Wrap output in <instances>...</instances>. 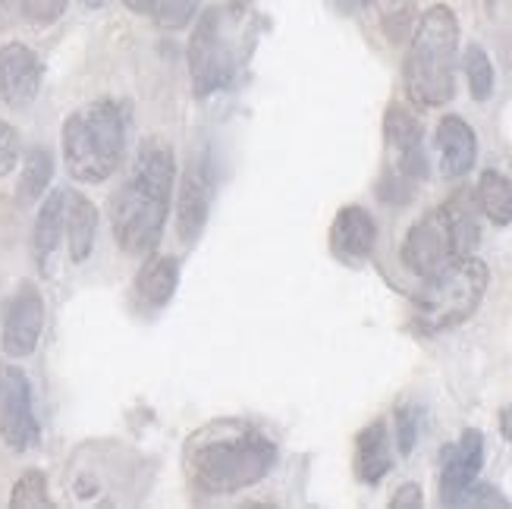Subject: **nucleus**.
I'll use <instances>...</instances> for the list:
<instances>
[{
	"mask_svg": "<svg viewBox=\"0 0 512 509\" xmlns=\"http://www.w3.org/2000/svg\"><path fill=\"white\" fill-rule=\"evenodd\" d=\"M183 462L198 494L227 497L271 475L277 444L239 418H217L186 440Z\"/></svg>",
	"mask_w": 512,
	"mask_h": 509,
	"instance_id": "obj_1",
	"label": "nucleus"
},
{
	"mask_svg": "<svg viewBox=\"0 0 512 509\" xmlns=\"http://www.w3.org/2000/svg\"><path fill=\"white\" fill-rule=\"evenodd\" d=\"M173 151L161 139H148L139 148L132 176L114 198V236L129 255H148L161 242L170 192H173Z\"/></svg>",
	"mask_w": 512,
	"mask_h": 509,
	"instance_id": "obj_2",
	"label": "nucleus"
},
{
	"mask_svg": "<svg viewBox=\"0 0 512 509\" xmlns=\"http://www.w3.org/2000/svg\"><path fill=\"white\" fill-rule=\"evenodd\" d=\"M255 44V16L242 0L211 7L189 41V73L198 98L230 88Z\"/></svg>",
	"mask_w": 512,
	"mask_h": 509,
	"instance_id": "obj_3",
	"label": "nucleus"
},
{
	"mask_svg": "<svg viewBox=\"0 0 512 509\" xmlns=\"http://www.w3.org/2000/svg\"><path fill=\"white\" fill-rule=\"evenodd\" d=\"M459 19L450 7L434 4L418 19L403 66L406 92L421 107H440L456 95Z\"/></svg>",
	"mask_w": 512,
	"mask_h": 509,
	"instance_id": "obj_4",
	"label": "nucleus"
},
{
	"mask_svg": "<svg viewBox=\"0 0 512 509\" xmlns=\"http://www.w3.org/2000/svg\"><path fill=\"white\" fill-rule=\"evenodd\" d=\"M478 242H481V227H478L475 198L462 189L447 205L428 211L418 224H412L403 242V264L425 280L443 271L447 264L475 255Z\"/></svg>",
	"mask_w": 512,
	"mask_h": 509,
	"instance_id": "obj_5",
	"label": "nucleus"
},
{
	"mask_svg": "<svg viewBox=\"0 0 512 509\" xmlns=\"http://www.w3.org/2000/svg\"><path fill=\"white\" fill-rule=\"evenodd\" d=\"M126 120L114 101H92L63 123V161L73 180L104 183L123 164Z\"/></svg>",
	"mask_w": 512,
	"mask_h": 509,
	"instance_id": "obj_6",
	"label": "nucleus"
},
{
	"mask_svg": "<svg viewBox=\"0 0 512 509\" xmlns=\"http://www.w3.org/2000/svg\"><path fill=\"white\" fill-rule=\"evenodd\" d=\"M487 264L475 255L447 264L443 271L425 277V286L415 296V324L425 334H440L469 321L487 293Z\"/></svg>",
	"mask_w": 512,
	"mask_h": 509,
	"instance_id": "obj_7",
	"label": "nucleus"
},
{
	"mask_svg": "<svg viewBox=\"0 0 512 509\" xmlns=\"http://www.w3.org/2000/svg\"><path fill=\"white\" fill-rule=\"evenodd\" d=\"M384 139H387V170L381 180V198L393 205H406L415 195V186L428 180V154H425V132L418 117L403 104H390L384 117Z\"/></svg>",
	"mask_w": 512,
	"mask_h": 509,
	"instance_id": "obj_8",
	"label": "nucleus"
},
{
	"mask_svg": "<svg viewBox=\"0 0 512 509\" xmlns=\"http://www.w3.org/2000/svg\"><path fill=\"white\" fill-rule=\"evenodd\" d=\"M0 437L16 453L32 450L41 440V428L32 409V384L26 371L16 365L0 368Z\"/></svg>",
	"mask_w": 512,
	"mask_h": 509,
	"instance_id": "obj_9",
	"label": "nucleus"
},
{
	"mask_svg": "<svg viewBox=\"0 0 512 509\" xmlns=\"http://www.w3.org/2000/svg\"><path fill=\"white\" fill-rule=\"evenodd\" d=\"M484 466V434L478 428L462 431V437L453 447L443 450L440 466V503L456 506L465 488L478 481V472Z\"/></svg>",
	"mask_w": 512,
	"mask_h": 509,
	"instance_id": "obj_10",
	"label": "nucleus"
},
{
	"mask_svg": "<svg viewBox=\"0 0 512 509\" xmlns=\"http://www.w3.org/2000/svg\"><path fill=\"white\" fill-rule=\"evenodd\" d=\"M41 88V60L32 48L10 41L0 48V104L19 110L29 107Z\"/></svg>",
	"mask_w": 512,
	"mask_h": 509,
	"instance_id": "obj_11",
	"label": "nucleus"
},
{
	"mask_svg": "<svg viewBox=\"0 0 512 509\" xmlns=\"http://www.w3.org/2000/svg\"><path fill=\"white\" fill-rule=\"evenodd\" d=\"M44 327V302L35 286H22L13 296L4 321V352L10 359H26L35 352Z\"/></svg>",
	"mask_w": 512,
	"mask_h": 509,
	"instance_id": "obj_12",
	"label": "nucleus"
},
{
	"mask_svg": "<svg viewBox=\"0 0 512 509\" xmlns=\"http://www.w3.org/2000/svg\"><path fill=\"white\" fill-rule=\"evenodd\" d=\"M377 242V224L374 217L362 205H346L340 208L337 220L330 227V249L340 261L346 264H359L371 258Z\"/></svg>",
	"mask_w": 512,
	"mask_h": 509,
	"instance_id": "obj_13",
	"label": "nucleus"
},
{
	"mask_svg": "<svg viewBox=\"0 0 512 509\" xmlns=\"http://www.w3.org/2000/svg\"><path fill=\"white\" fill-rule=\"evenodd\" d=\"M211 192H214V186H211L208 164L189 167V173L183 176V189H180V217H176V230H180V239L186 246H192L208 224Z\"/></svg>",
	"mask_w": 512,
	"mask_h": 509,
	"instance_id": "obj_14",
	"label": "nucleus"
},
{
	"mask_svg": "<svg viewBox=\"0 0 512 509\" xmlns=\"http://www.w3.org/2000/svg\"><path fill=\"white\" fill-rule=\"evenodd\" d=\"M437 151H440V170L443 176H465L475 167L478 158V139L475 129L462 117H443L437 126Z\"/></svg>",
	"mask_w": 512,
	"mask_h": 509,
	"instance_id": "obj_15",
	"label": "nucleus"
},
{
	"mask_svg": "<svg viewBox=\"0 0 512 509\" xmlns=\"http://www.w3.org/2000/svg\"><path fill=\"white\" fill-rule=\"evenodd\" d=\"M66 224V192L54 189L48 198L41 202L38 217H35V230H32V255L41 274H51V261L60 246V233Z\"/></svg>",
	"mask_w": 512,
	"mask_h": 509,
	"instance_id": "obj_16",
	"label": "nucleus"
},
{
	"mask_svg": "<svg viewBox=\"0 0 512 509\" xmlns=\"http://www.w3.org/2000/svg\"><path fill=\"white\" fill-rule=\"evenodd\" d=\"M176 283H180V261L173 255H154L136 274V299L148 312H158L173 299Z\"/></svg>",
	"mask_w": 512,
	"mask_h": 509,
	"instance_id": "obj_17",
	"label": "nucleus"
},
{
	"mask_svg": "<svg viewBox=\"0 0 512 509\" xmlns=\"http://www.w3.org/2000/svg\"><path fill=\"white\" fill-rule=\"evenodd\" d=\"M393 469L387 422H371L355 437V475L362 484H377Z\"/></svg>",
	"mask_w": 512,
	"mask_h": 509,
	"instance_id": "obj_18",
	"label": "nucleus"
},
{
	"mask_svg": "<svg viewBox=\"0 0 512 509\" xmlns=\"http://www.w3.org/2000/svg\"><path fill=\"white\" fill-rule=\"evenodd\" d=\"M98 233V211L85 195L70 192L66 195V239H70V258L85 261L95 249Z\"/></svg>",
	"mask_w": 512,
	"mask_h": 509,
	"instance_id": "obj_19",
	"label": "nucleus"
},
{
	"mask_svg": "<svg viewBox=\"0 0 512 509\" xmlns=\"http://www.w3.org/2000/svg\"><path fill=\"white\" fill-rule=\"evenodd\" d=\"M478 205L497 227L512 224V183L497 170H484L478 183Z\"/></svg>",
	"mask_w": 512,
	"mask_h": 509,
	"instance_id": "obj_20",
	"label": "nucleus"
},
{
	"mask_svg": "<svg viewBox=\"0 0 512 509\" xmlns=\"http://www.w3.org/2000/svg\"><path fill=\"white\" fill-rule=\"evenodd\" d=\"M51 176H54V158L48 148H32L26 154V164H22V173H19V186H16V195H19V205H32L44 195V189L51 186Z\"/></svg>",
	"mask_w": 512,
	"mask_h": 509,
	"instance_id": "obj_21",
	"label": "nucleus"
},
{
	"mask_svg": "<svg viewBox=\"0 0 512 509\" xmlns=\"http://www.w3.org/2000/svg\"><path fill=\"white\" fill-rule=\"evenodd\" d=\"M123 4L132 13L151 16L161 29H186L198 10V0H123Z\"/></svg>",
	"mask_w": 512,
	"mask_h": 509,
	"instance_id": "obj_22",
	"label": "nucleus"
},
{
	"mask_svg": "<svg viewBox=\"0 0 512 509\" xmlns=\"http://www.w3.org/2000/svg\"><path fill=\"white\" fill-rule=\"evenodd\" d=\"M462 66H465V79H469V88H472V98L475 101L491 98L494 95V63L481 44H469V51L462 57Z\"/></svg>",
	"mask_w": 512,
	"mask_h": 509,
	"instance_id": "obj_23",
	"label": "nucleus"
},
{
	"mask_svg": "<svg viewBox=\"0 0 512 509\" xmlns=\"http://www.w3.org/2000/svg\"><path fill=\"white\" fill-rule=\"evenodd\" d=\"M10 506L13 509H48L54 506L48 497V478H44L38 469H29L16 484H13V494H10Z\"/></svg>",
	"mask_w": 512,
	"mask_h": 509,
	"instance_id": "obj_24",
	"label": "nucleus"
},
{
	"mask_svg": "<svg viewBox=\"0 0 512 509\" xmlns=\"http://www.w3.org/2000/svg\"><path fill=\"white\" fill-rule=\"evenodd\" d=\"M66 10V0H16L19 19L35 22V26H51Z\"/></svg>",
	"mask_w": 512,
	"mask_h": 509,
	"instance_id": "obj_25",
	"label": "nucleus"
},
{
	"mask_svg": "<svg viewBox=\"0 0 512 509\" xmlns=\"http://www.w3.org/2000/svg\"><path fill=\"white\" fill-rule=\"evenodd\" d=\"M384 29L390 35V41H403L412 29V4L409 0H399V4L384 16Z\"/></svg>",
	"mask_w": 512,
	"mask_h": 509,
	"instance_id": "obj_26",
	"label": "nucleus"
},
{
	"mask_svg": "<svg viewBox=\"0 0 512 509\" xmlns=\"http://www.w3.org/2000/svg\"><path fill=\"white\" fill-rule=\"evenodd\" d=\"M456 506H509V500L491 484H472V488L462 491Z\"/></svg>",
	"mask_w": 512,
	"mask_h": 509,
	"instance_id": "obj_27",
	"label": "nucleus"
},
{
	"mask_svg": "<svg viewBox=\"0 0 512 509\" xmlns=\"http://www.w3.org/2000/svg\"><path fill=\"white\" fill-rule=\"evenodd\" d=\"M396 440H399V453H412L415 447V437H418V409L415 406H406V409H399L396 415Z\"/></svg>",
	"mask_w": 512,
	"mask_h": 509,
	"instance_id": "obj_28",
	"label": "nucleus"
},
{
	"mask_svg": "<svg viewBox=\"0 0 512 509\" xmlns=\"http://www.w3.org/2000/svg\"><path fill=\"white\" fill-rule=\"evenodd\" d=\"M19 158V136L16 129L0 120V176H7L16 167Z\"/></svg>",
	"mask_w": 512,
	"mask_h": 509,
	"instance_id": "obj_29",
	"label": "nucleus"
},
{
	"mask_svg": "<svg viewBox=\"0 0 512 509\" xmlns=\"http://www.w3.org/2000/svg\"><path fill=\"white\" fill-rule=\"evenodd\" d=\"M421 503H425V497H421L418 484H403V488L396 491V497L390 500L393 509H418Z\"/></svg>",
	"mask_w": 512,
	"mask_h": 509,
	"instance_id": "obj_30",
	"label": "nucleus"
},
{
	"mask_svg": "<svg viewBox=\"0 0 512 509\" xmlns=\"http://www.w3.org/2000/svg\"><path fill=\"white\" fill-rule=\"evenodd\" d=\"M16 19H19L16 0H0V26H13Z\"/></svg>",
	"mask_w": 512,
	"mask_h": 509,
	"instance_id": "obj_31",
	"label": "nucleus"
},
{
	"mask_svg": "<svg viewBox=\"0 0 512 509\" xmlns=\"http://www.w3.org/2000/svg\"><path fill=\"white\" fill-rule=\"evenodd\" d=\"M343 13H355V10H362V7H368V4H374V0H333Z\"/></svg>",
	"mask_w": 512,
	"mask_h": 509,
	"instance_id": "obj_32",
	"label": "nucleus"
},
{
	"mask_svg": "<svg viewBox=\"0 0 512 509\" xmlns=\"http://www.w3.org/2000/svg\"><path fill=\"white\" fill-rule=\"evenodd\" d=\"M487 4H494V0H487Z\"/></svg>",
	"mask_w": 512,
	"mask_h": 509,
	"instance_id": "obj_33",
	"label": "nucleus"
}]
</instances>
